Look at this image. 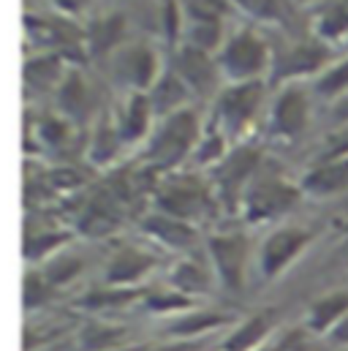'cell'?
Returning <instances> with one entry per match:
<instances>
[{"label":"cell","mask_w":348,"mask_h":351,"mask_svg":"<svg viewBox=\"0 0 348 351\" xmlns=\"http://www.w3.org/2000/svg\"><path fill=\"white\" fill-rule=\"evenodd\" d=\"M196 134H199L196 117L190 112H174L161 125L156 142L150 145V161H156L158 167L177 164L190 150V145L196 142Z\"/></svg>","instance_id":"6da1fadb"},{"label":"cell","mask_w":348,"mask_h":351,"mask_svg":"<svg viewBox=\"0 0 348 351\" xmlns=\"http://www.w3.org/2000/svg\"><path fill=\"white\" fill-rule=\"evenodd\" d=\"M221 66L226 74H232L240 82H253V77L261 74L266 66V44L253 33H240L232 38L221 55Z\"/></svg>","instance_id":"7a4b0ae2"},{"label":"cell","mask_w":348,"mask_h":351,"mask_svg":"<svg viewBox=\"0 0 348 351\" xmlns=\"http://www.w3.org/2000/svg\"><path fill=\"white\" fill-rule=\"evenodd\" d=\"M297 202V191L280 180H261L259 185L248 193V218L261 221L272 218L283 210H288Z\"/></svg>","instance_id":"3957f363"},{"label":"cell","mask_w":348,"mask_h":351,"mask_svg":"<svg viewBox=\"0 0 348 351\" xmlns=\"http://www.w3.org/2000/svg\"><path fill=\"white\" fill-rule=\"evenodd\" d=\"M259 98H261V85L253 80V82H240L234 85L232 90L223 93L221 98V120L232 128V131H240L251 114L256 112L259 106Z\"/></svg>","instance_id":"277c9868"},{"label":"cell","mask_w":348,"mask_h":351,"mask_svg":"<svg viewBox=\"0 0 348 351\" xmlns=\"http://www.w3.org/2000/svg\"><path fill=\"white\" fill-rule=\"evenodd\" d=\"M308 98L299 88H288L280 93L272 109V131L283 136H294L308 125Z\"/></svg>","instance_id":"5b68a950"},{"label":"cell","mask_w":348,"mask_h":351,"mask_svg":"<svg viewBox=\"0 0 348 351\" xmlns=\"http://www.w3.org/2000/svg\"><path fill=\"white\" fill-rule=\"evenodd\" d=\"M308 240H310V234L302 232V229H283V232H275V234L266 240L264 251H261V267H264V272H266V275L280 272L286 264L291 262V259L308 245Z\"/></svg>","instance_id":"8992f818"},{"label":"cell","mask_w":348,"mask_h":351,"mask_svg":"<svg viewBox=\"0 0 348 351\" xmlns=\"http://www.w3.org/2000/svg\"><path fill=\"white\" fill-rule=\"evenodd\" d=\"M212 259L218 264L221 278L226 280L229 289L243 286V267H245V240L237 234H223L210 243Z\"/></svg>","instance_id":"52a82bcc"},{"label":"cell","mask_w":348,"mask_h":351,"mask_svg":"<svg viewBox=\"0 0 348 351\" xmlns=\"http://www.w3.org/2000/svg\"><path fill=\"white\" fill-rule=\"evenodd\" d=\"M179 77L185 82H190L196 90H210L215 82V66L212 60L207 58L204 49L199 47H185L182 55H179Z\"/></svg>","instance_id":"ba28073f"},{"label":"cell","mask_w":348,"mask_h":351,"mask_svg":"<svg viewBox=\"0 0 348 351\" xmlns=\"http://www.w3.org/2000/svg\"><path fill=\"white\" fill-rule=\"evenodd\" d=\"M161 204H164L169 213H174V215L188 218V215H199V213H201V207L207 204V196H204L201 188H196V185L177 182L169 191L161 193Z\"/></svg>","instance_id":"9c48e42d"},{"label":"cell","mask_w":348,"mask_h":351,"mask_svg":"<svg viewBox=\"0 0 348 351\" xmlns=\"http://www.w3.org/2000/svg\"><path fill=\"white\" fill-rule=\"evenodd\" d=\"M256 158H259L256 150H248V147H243L240 153H234L232 158H226V164L221 167V188H223V193L229 199L234 196V191L240 188V182L253 172Z\"/></svg>","instance_id":"30bf717a"},{"label":"cell","mask_w":348,"mask_h":351,"mask_svg":"<svg viewBox=\"0 0 348 351\" xmlns=\"http://www.w3.org/2000/svg\"><path fill=\"white\" fill-rule=\"evenodd\" d=\"M305 185H308L310 191H316V193H332V191H338V188L348 185V158L335 161V164H330V167L316 169L313 175L308 177Z\"/></svg>","instance_id":"8fae6325"},{"label":"cell","mask_w":348,"mask_h":351,"mask_svg":"<svg viewBox=\"0 0 348 351\" xmlns=\"http://www.w3.org/2000/svg\"><path fill=\"white\" fill-rule=\"evenodd\" d=\"M147 232L158 234L164 243L177 245V248H182V245H188V243L193 240V232H190L182 221H174L169 215H156V218H150V221H147Z\"/></svg>","instance_id":"7c38bea8"},{"label":"cell","mask_w":348,"mask_h":351,"mask_svg":"<svg viewBox=\"0 0 348 351\" xmlns=\"http://www.w3.org/2000/svg\"><path fill=\"white\" fill-rule=\"evenodd\" d=\"M147 117H150V101L145 95H134L123 117V136L125 139L142 136L147 131Z\"/></svg>","instance_id":"4fadbf2b"},{"label":"cell","mask_w":348,"mask_h":351,"mask_svg":"<svg viewBox=\"0 0 348 351\" xmlns=\"http://www.w3.org/2000/svg\"><path fill=\"white\" fill-rule=\"evenodd\" d=\"M153 264L150 256H145V254H139V251H125V254H120L114 264H112V272H109V278L112 280H120V283H125V280H134V278H139L147 267Z\"/></svg>","instance_id":"5bb4252c"},{"label":"cell","mask_w":348,"mask_h":351,"mask_svg":"<svg viewBox=\"0 0 348 351\" xmlns=\"http://www.w3.org/2000/svg\"><path fill=\"white\" fill-rule=\"evenodd\" d=\"M327 58V49L319 47V44H308V47H299L288 55V63H286V71L288 74H305V71H313L324 63Z\"/></svg>","instance_id":"9a60e30c"},{"label":"cell","mask_w":348,"mask_h":351,"mask_svg":"<svg viewBox=\"0 0 348 351\" xmlns=\"http://www.w3.org/2000/svg\"><path fill=\"white\" fill-rule=\"evenodd\" d=\"M123 66H125L128 77H134V82L142 85V88L150 85L153 77H156V58H153V52H147V49H134V52L123 60Z\"/></svg>","instance_id":"2e32d148"},{"label":"cell","mask_w":348,"mask_h":351,"mask_svg":"<svg viewBox=\"0 0 348 351\" xmlns=\"http://www.w3.org/2000/svg\"><path fill=\"white\" fill-rule=\"evenodd\" d=\"M123 33V19L120 16H109V19H101L92 25L90 30V49L98 55V52H106Z\"/></svg>","instance_id":"e0dca14e"},{"label":"cell","mask_w":348,"mask_h":351,"mask_svg":"<svg viewBox=\"0 0 348 351\" xmlns=\"http://www.w3.org/2000/svg\"><path fill=\"white\" fill-rule=\"evenodd\" d=\"M234 3H240L248 14L259 19H269V22H283L291 14L288 0H234Z\"/></svg>","instance_id":"ac0fdd59"},{"label":"cell","mask_w":348,"mask_h":351,"mask_svg":"<svg viewBox=\"0 0 348 351\" xmlns=\"http://www.w3.org/2000/svg\"><path fill=\"white\" fill-rule=\"evenodd\" d=\"M182 95H185V88H182V82L174 77V74H169V77H164L161 82H158V88H156V93H153V98H150V104L156 106V109H172V106H177L179 101H182Z\"/></svg>","instance_id":"d6986e66"},{"label":"cell","mask_w":348,"mask_h":351,"mask_svg":"<svg viewBox=\"0 0 348 351\" xmlns=\"http://www.w3.org/2000/svg\"><path fill=\"white\" fill-rule=\"evenodd\" d=\"M90 93H87L85 82L77 77V74H71L69 80H66V88H63V106L71 112V114H82L87 109V104H90V98H87Z\"/></svg>","instance_id":"ffe728a7"},{"label":"cell","mask_w":348,"mask_h":351,"mask_svg":"<svg viewBox=\"0 0 348 351\" xmlns=\"http://www.w3.org/2000/svg\"><path fill=\"white\" fill-rule=\"evenodd\" d=\"M266 327H269V316H256L253 322H248V324L243 327V332H237V335L226 343V349L243 351V349H248V346H253L261 335L266 332Z\"/></svg>","instance_id":"44dd1931"},{"label":"cell","mask_w":348,"mask_h":351,"mask_svg":"<svg viewBox=\"0 0 348 351\" xmlns=\"http://www.w3.org/2000/svg\"><path fill=\"white\" fill-rule=\"evenodd\" d=\"M348 308V294H335L330 300H321L316 308H313V327L316 330H324L327 324H332V316L335 313H343Z\"/></svg>","instance_id":"7402d4cb"},{"label":"cell","mask_w":348,"mask_h":351,"mask_svg":"<svg viewBox=\"0 0 348 351\" xmlns=\"http://www.w3.org/2000/svg\"><path fill=\"white\" fill-rule=\"evenodd\" d=\"M226 5V0H188V8L199 22H218V16L229 11Z\"/></svg>","instance_id":"603a6c76"},{"label":"cell","mask_w":348,"mask_h":351,"mask_svg":"<svg viewBox=\"0 0 348 351\" xmlns=\"http://www.w3.org/2000/svg\"><path fill=\"white\" fill-rule=\"evenodd\" d=\"M174 280H177V286H182V289H193V291H204V289H207V275H204V269L196 267V264H182V267L177 269Z\"/></svg>","instance_id":"cb8c5ba5"},{"label":"cell","mask_w":348,"mask_h":351,"mask_svg":"<svg viewBox=\"0 0 348 351\" xmlns=\"http://www.w3.org/2000/svg\"><path fill=\"white\" fill-rule=\"evenodd\" d=\"M55 74H58V58L55 55H47V58L27 63V80L30 82H49Z\"/></svg>","instance_id":"d4e9b609"},{"label":"cell","mask_w":348,"mask_h":351,"mask_svg":"<svg viewBox=\"0 0 348 351\" xmlns=\"http://www.w3.org/2000/svg\"><path fill=\"white\" fill-rule=\"evenodd\" d=\"M343 88H348V60H343L340 66H335L332 71H327L321 80H319V90L332 95V93H340Z\"/></svg>","instance_id":"484cf974"},{"label":"cell","mask_w":348,"mask_h":351,"mask_svg":"<svg viewBox=\"0 0 348 351\" xmlns=\"http://www.w3.org/2000/svg\"><path fill=\"white\" fill-rule=\"evenodd\" d=\"M346 30H348V3L346 5L332 8V11L324 16V22H321V33H324V36H340V33H346Z\"/></svg>","instance_id":"4316f807"},{"label":"cell","mask_w":348,"mask_h":351,"mask_svg":"<svg viewBox=\"0 0 348 351\" xmlns=\"http://www.w3.org/2000/svg\"><path fill=\"white\" fill-rule=\"evenodd\" d=\"M193 30H199V33H193V44L199 49H210L221 36L218 22H199V27H193Z\"/></svg>","instance_id":"83f0119b"},{"label":"cell","mask_w":348,"mask_h":351,"mask_svg":"<svg viewBox=\"0 0 348 351\" xmlns=\"http://www.w3.org/2000/svg\"><path fill=\"white\" fill-rule=\"evenodd\" d=\"M201 161H212V158H218L221 156V142H218V136H210V142L201 147Z\"/></svg>","instance_id":"f1b7e54d"},{"label":"cell","mask_w":348,"mask_h":351,"mask_svg":"<svg viewBox=\"0 0 348 351\" xmlns=\"http://www.w3.org/2000/svg\"><path fill=\"white\" fill-rule=\"evenodd\" d=\"M346 153H348V131L340 134V136H335V145H332L330 156H346Z\"/></svg>","instance_id":"f546056e"},{"label":"cell","mask_w":348,"mask_h":351,"mask_svg":"<svg viewBox=\"0 0 348 351\" xmlns=\"http://www.w3.org/2000/svg\"><path fill=\"white\" fill-rule=\"evenodd\" d=\"M335 114H338L340 120H348V98H346V101H340V104H338V109H335Z\"/></svg>","instance_id":"4dcf8cb0"},{"label":"cell","mask_w":348,"mask_h":351,"mask_svg":"<svg viewBox=\"0 0 348 351\" xmlns=\"http://www.w3.org/2000/svg\"><path fill=\"white\" fill-rule=\"evenodd\" d=\"M164 351H179V349H164Z\"/></svg>","instance_id":"1f68e13d"}]
</instances>
